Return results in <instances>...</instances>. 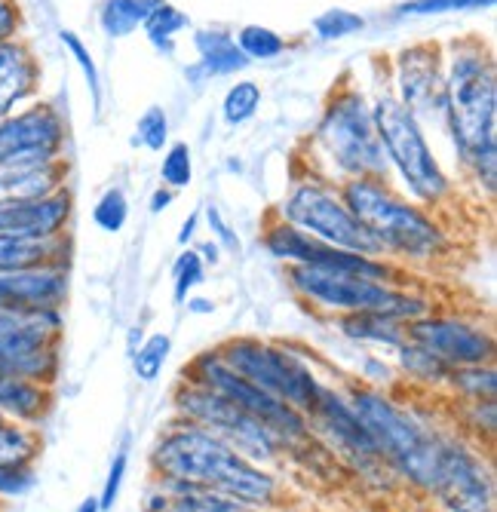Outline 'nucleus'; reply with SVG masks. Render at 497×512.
<instances>
[{
    "label": "nucleus",
    "instance_id": "nucleus-1",
    "mask_svg": "<svg viewBox=\"0 0 497 512\" xmlns=\"http://www.w3.org/2000/svg\"><path fill=\"white\" fill-rule=\"evenodd\" d=\"M442 74V114L461 163L488 194L497 184V74L482 40L455 43Z\"/></svg>",
    "mask_w": 497,
    "mask_h": 512
},
{
    "label": "nucleus",
    "instance_id": "nucleus-2",
    "mask_svg": "<svg viewBox=\"0 0 497 512\" xmlns=\"http://www.w3.org/2000/svg\"><path fill=\"white\" fill-rule=\"evenodd\" d=\"M154 479L188 482L234 494L255 509L274 506L280 497V482L261 463L243 457L237 448L221 442L203 427L188 421L172 424L151 451Z\"/></svg>",
    "mask_w": 497,
    "mask_h": 512
},
{
    "label": "nucleus",
    "instance_id": "nucleus-3",
    "mask_svg": "<svg viewBox=\"0 0 497 512\" xmlns=\"http://www.w3.org/2000/svg\"><path fill=\"white\" fill-rule=\"evenodd\" d=\"M341 200L378 240L384 255L430 261L445 249V234L433 215L399 197L384 178H347L341 184Z\"/></svg>",
    "mask_w": 497,
    "mask_h": 512
},
{
    "label": "nucleus",
    "instance_id": "nucleus-4",
    "mask_svg": "<svg viewBox=\"0 0 497 512\" xmlns=\"http://www.w3.org/2000/svg\"><path fill=\"white\" fill-rule=\"evenodd\" d=\"M344 399L350 402L359 424L372 436L387 467L402 479H409L412 485L430 491L442 436L427 430L402 405H396L375 387H350Z\"/></svg>",
    "mask_w": 497,
    "mask_h": 512
},
{
    "label": "nucleus",
    "instance_id": "nucleus-5",
    "mask_svg": "<svg viewBox=\"0 0 497 512\" xmlns=\"http://www.w3.org/2000/svg\"><path fill=\"white\" fill-rule=\"evenodd\" d=\"M292 289L310 301L313 307L329 313H381L396 322H415L430 313V301L412 292H402L390 283L366 279L344 270H323V267H289Z\"/></svg>",
    "mask_w": 497,
    "mask_h": 512
},
{
    "label": "nucleus",
    "instance_id": "nucleus-6",
    "mask_svg": "<svg viewBox=\"0 0 497 512\" xmlns=\"http://www.w3.org/2000/svg\"><path fill=\"white\" fill-rule=\"evenodd\" d=\"M316 142L344 178H387V154L378 138L375 114L366 96L353 86H341L316 126Z\"/></svg>",
    "mask_w": 497,
    "mask_h": 512
},
{
    "label": "nucleus",
    "instance_id": "nucleus-7",
    "mask_svg": "<svg viewBox=\"0 0 497 512\" xmlns=\"http://www.w3.org/2000/svg\"><path fill=\"white\" fill-rule=\"evenodd\" d=\"M372 114H375V126H378V138L384 145L387 163L399 172L409 194L424 206L442 203L451 194V181L427 145L421 120L396 96H378V102L372 105Z\"/></svg>",
    "mask_w": 497,
    "mask_h": 512
},
{
    "label": "nucleus",
    "instance_id": "nucleus-8",
    "mask_svg": "<svg viewBox=\"0 0 497 512\" xmlns=\"http://www.w3.org/2000/svg\"><path fill=\"white\" fill-rule=\"evenodd\" d=\"M218 353L237 375L261 387L264 393L277 396L280 402L292 405L304 417L316 408L326 387L313 375L307 359L283 344H270L258 338H231L228 344L218 347Z\"/></svg>",
    "mask_w": 497,
    "mask_h": 512
},
{
    "label": "nucleus",
    "instance_id": "nucleus-9",
    "mask_svg": "<svg viewBox=\"0 0 497 512\" xmlns=\"http://www.w3.org/2000/svg\"><path fill=\"white\" fill-rule=\"evenodd\" d=\"M182 381L206 387V390L224 396L228 402L240 405L243 411L258 417V421L283 442V448H295V445H304L313 439L310 427H307V417L301 411H295L292 405L280 402L277 396L264 393L261 387H255L252 381L237 375V371L221 359L218 350H203L200 356H194L191 365H185V371H182Z\"/></svg>",
    "mask_w": 497,
    "mask_h": 512
},
{
    "label": "nucleus",
    "instance_id": "nucleus-10",
    "mask_svg": "<svg viewBox=\"0 0 497 512\" xmlns=\"http://www.w3.org/2000/svg\"><path fill=\"white\" fill-rule=\"evenodd\" d=\"M172 405H175L178 421H188L194 427L209 430L212 436L228 442L231 448H237L243 457H249L255 463L274 460L283 451V442L270 433L258 417H252L240 405L228 402L224 396H218L206 387L182 381L172 396Z\"/></svg>",
    "mask_w": 497,
    "mask_h": 512
},
{
    "label": "nucleus",
    "instance_id": "nucleus-11",
    "mask_svg": "<svg viewBox=\"0 0 497 512\" xmlns=\"http://www.w3.org/2000/svg\"><path fill=\"white\" fill-rule=\"evenodd\" d=\"M283 221L295 224L298 230H304V234L316 237L326 246L359 252V255H375V258L384 255L378 240L344 206L341 194H335L326 184H298L283 203Z\"/></svg>",
    "mask_w": 497,
    "mask_h": 512
},
{
    "label": "nucleus",
    "instance_id": "nucleus-12",
    "mask_svg": "<svg viewBox=\"0 0 497 512\" xmlns=\"http://www.w3.org/2000/svg\"><path fill=\"white\" fill-rule=\"evenodd\" d=\"M307 427H313V439H323L326 448L363 479H384L387 473H393L384 463L381 451L375 448L372 436L366 433V427L359 424L350 402L338 390L323 387L320 402L307 414Z\"/></svg>",
    "mask_w": 497,
    "mask_h": 512
},
{
    "label": "nucleus",
    "instance_id": "nucleus-13",
    "mask_svg": "<svg viewBox=\"0 0 497 512\" xmlns=\"http://www.w3.org/2000/svg\"><path fill=\"white\" fill-rule=\"evenodd\" d=\"M68 126L53 102H28L0 117V166H47L62 160Z\"/></svg>",
    "mask_w": 497,
    "mask_h": 512
},
{
    "label": "nucleus",
    "instance_id": "nucleus-14",
    "mask_svg": "<svg viewBox=\"0 0 497 512\" xmlns=\"http://www.w3.org/2000/svg\"><path fill=\"white\" fill-rule=\"evenodd\" d=\"M430 494L448 512H494V482L485 460L458 439H439Z\"/></svg>",
    "mask_w": 497,
    "mask_h": 512
},
{
    "label": "nucleus",
    "instance_id": "nucleus-15",
    "mask_svg": "<svg viewBox=\"0 0 497 512\" xmlns=\"http://www.w3.org/2000/svg\"><path fill=\"white\" fill-rule=\"evenodd\" d=\"M264 249L277 261H286L292 267L344 270V273H356V276H366V279H378V283H390V273H393L387 261L375 258V255H359V252H344V249L326 246L289 221H277V224L267 227Z\"/></svg>",
    "mask_w": 497,
    "mask_h": 512
},
{
    "label": "nucleus",
    "instance_id": "nucleus-16",
    "mask_svg": "<svg viewBox=\"0 0 497 512\" xmlns=\"http://www.w3.org/2000/svg\"><path fill=\"white\" fill-rule=\"evenodd\" d=\"M405 341H412L442 359L448 368L467 365H491L494 362V338L482 325L461 316H436L427 313L405 325Z\"/></svg>",
    "mask_w": 497,
    "mask_h": 512
},
{
    "label": "nucleus",
    "instance_id": "nucleus-17",
    "mask_svg": "<svg viewBox=\"0 0 497 512\" xmlns=\"http://www.w3.org/2000/svg\"><path fill=\"white\" fill-rule=\"evenodd\" d=\"M65 301H68V264L0 270V310H13V313L62 310Z\"/></svg>",
    "mask_w": 497,
    "mask_h": 512
},
{
    "label": "nucleus",
    "instance_id": "nucleus-18",
    "mask_svg": "<svg viewBox=\"0 0 497 512\" xmlns=\"http://www.w3.org/2000/svg\"><path fill=\"white\" fill-rule=\"evenodd\" d=\"M74 197L68 188L50 197H10L0 200V234L19 240H53L68 230Z\"/></svg>",
    "mask_w": 497,
    "mask_h": 512
},
{
    "label": "nucleus",
    "instance_id": "nucleus-19",
    "mask_svg": "<svg viewBox=\"0 0 497 512\" xmlns=\"http://www.w3.org/2000/svg\"><path fill=\"white\" fill-rule=\"evenodd\" d=\"M442 46L439 43H415L405 46L396 56V86L399 102L415 117L442 111Z\"/></svg>",
    "mask_w": 497,
    "mask_h": 512
},
{
    "label": "nucleus",
    "instance_id": "nucleus-20",
    "mask_svg": "<svg viewBox=\"0 0 497 512\" xmlns=\"http://www.w3.org/2000/svg\"><path fill=\"white\" fill-rule=\"evenodd\" d=\"M40 89V62L25 37L0 43V117L34 102Z\"/></svg>",
    "mask_w": 497,
    "mask_h": 512
},
{
    "label": "nucleus",
    "instance_id": "nucleus-21",
    "mask_svg": "<svg viewBox=\"0 0 497 512\" xmlns=\"http://www.w3.org/2000/svg\"><path fill=\"white\" fill-rule=\"evenodd\" d=\"M194 50L200 56V62L194 68H188V77L194 83L209 80V77H228V74L246 71L252 65L246 59V53L237 46L234 34L221 31V28H200L194 34Z\"/></svg>",
    "mask_w": 497,
    "mask_h": 512
},
{
    "label": "nucleus",
    "instance_id": "nucleus-22",
    "mask_svg": "<svg viewBox=\"0 0 497 512\" xmlns=\"http://www.w3.org/2000/svg\"><path fill=\"white\" fill-rule=\"evenodd\" d=\"M56 405V393L47 384H34L25 378L0 375V417L28 427H40Z\"/></svg>",
    "mask_w": 497,
    "mask_h": 512
},
{
    "label": "nucleus",
    "instance_id": "nucleus-23",
    "mask_svg": "<svg viewBox=\"0 0 497 512\" xmlns=\"http://www.w3.org/2000/svg\"><path fill=\"white\" fill-rule=\"evenodd\" d=\"M68 188V163L47 166H0V200L10 197H50Z\"/></svg>",
    "mask_w": 497,
    "mask_h": 512
},
{
    "label": "nucleus",
    "instance_id": "nucleus-24",
    "mask_svg": "<svg viewBox=\"0 0 497 512\" xmlns=\"http://www.w3.org/2000/svg\"><path fill=\"white\" fill-rule=\"evenodd\" d=\"M157 485L163 488V494L169 500V512H261V509L243 503L240 497L215 491V488L169 482V479H157Z\"/></svg>",
    "mask_w": 497,
    "mask_h": 512
},
{
    "label": "nucleus",
    "instance_id": "nucleus-25",
    "mask_svg": "<svg viewBox=\"0 0 497 512\" xmlns=\"http://www.w3.org/2000/svg\"><path fill=\"white\" fill-rule=\"evenodd\" d=\"M71 240L68 234L53 240H19L0 234V270L37 267V264H68Z\"/></svg>",
    "mask_w": 497,
    "mask_h": 512
},
{
    "label": "nucleus",
    "instance_id": "nucleus-26",
    "mask_svg": "<svg viewBox=\"0 0 497 512\" xmlns=\"http://www.w3.org/2000/svg\"><path fill=\"white\" fill-rule=\"evenodd\" d=\"M344 338L375 347H402L405 344V322H396L381 313H350L338 319Z\"/></svg>",
    "mask_w": 497,
    "mask_h": 512
},
{
    "label": "nucleus",
    "instance_id": "nucleus-27",
    "mask_svg": "<svg viewBox=\"0 0 497 512\" xmlns=\"http://www.w3.org/2000/svg\"><path fill=\"white\" fill-rule=\"evenodd\" d=\"M43 451V439L37 427L16 424L0 417V467L7 470H34Z\"/></svg>",
    "mask_w": 497,
    "mask_h": 512
},
{
    "label": "nucleus",
    "instance_id": "nucleus-28",
    "mask_svg": "<svg viewBox=\"0 0 497 512\" xmlns=\"http://www.w3.org/2000/svg\"><path fill=\"white\" fill-rule=\"evenodd\" d=\"M157 4H163V0H105L99 25L108 37H129L145 25Z\"/></svg>",
    "mask_w": 497,
    "mask_h": 512
},
{
    "label": "nucleus",
    "instance_id": "nucleus-29",
    "mask_svg": "<svg viewBox=\"0 0 497 512\" xmlns=\"http://www.w3.org/2000/svg\"><path fill=\"white\" fill-rule=\"evenodd\" d=\"M396 353H399V368H402L412 381L430 384V387L448 384L451 368H448L442 359H436L433 353H427L424 347H418V344H412V341H405L402 347H396Z\"/></svg>",
    "mask_w": 497,
    "mask_h": 512
},
{
    "label": "nucleus",
    "instance_id": "nucleus-30",
    "mask_svg": "<svg viewBox=\"0 0 497 512\" xmlns=\"http://www.w3.org/2000/svg\"><path fill=\"white\" fill-rule=\"evenodd\" d=\"M448 387L461 393L467 402H494L497 393V375L494 365H467V368H451Z\"/></svg>",
    "mask_w": 497,
    "mask_h": 512
},
{
    "label": "nucleus",
    "instance_id": "nucleus-31",
    "mask_svg": "<svg viewBox=\"0 0 497 512\" xmlns=\"http://www.w3.org/2000/svg\"><path fill=\"white\" fill-rule=\"evenodd\" d=\"M169 353H172V338L166 332H154L151 338H145L139 347H135V353H132L135 378H139L142 384H154L163 375Z\"/></svg>",
    "mask_w": 497,
    "mask_h": 512
},
{
    "label": "nucleus",
    "instance_id": "nucleus-32",
    "mask_svg": "<svg viewBox=\"0 0 497 512\" xmlns=\"http://www.w3.org/2000/svg\"><path fill=\"white\" fill-rule=\"evenodd\" d=\"M258 108H261V86L255 80H240L224 92L221 117L228 126H243L258 114Z\"/></svg>",
    "mask_w": 497,
    "mask_h": 512
},
{
    "label": "nucleus",
    "instance_id": "nucleus-33",
    "mask_svg": "<svg viewBox=\"0 0 497 512\" xmlns=\"http://www.w3.org/2000/svg\"><path fill=\"white\" fill-rule=\"evenodd\" d=\"M234 40L249 62H267V59H277L286 53V37L277 34L274 28H264V25H246V28H240V34Z\"/></svg>",
    "mask_w": 497,
    "mask_h": 512
},
{
    "label": "nucleus",
    "instance_id": "nucleus-34",
    "mask_svg": "<svg viewBox=\"0 0 497 512\" xmlns=\"http://www.w3.org/2000/svg\"><path fill=\"white\" fill-rule=\"evenodd\" d=\"M145 34H148V40L157 46V50H163V53H172V40H175V34L182 31V28H188V16L178 10V7H172V4H157L154 7V13L145 19Z\"/></svg>",
    "mask_w": 497,
    "mask_h": 512
},
{
    "label": "nucleus",
    "instance_id": "nucleus-35",
    "mask_svg": "<svg viewBox=\"0 0 497 512\" xmlns=\"http://www.w3.org/2000/svg\"><path fill=\"white\" fill-rule=\"evenodd\" d=\"M160 181L169 191H185L194 181V160H191L188 142H175L166 148L163 163H160Z\"/></svg>",
    "mask_w": 497,
    "mask_h": 512
},
{
    "label": "nucleus",
    "instance_id": "nucleus-36",
    "mask_svg": "<svg viewBox=\"0 0 497 512\" xmlns=\"http://www.w3.org/2000/svg\"><path fill=\"white\" fill-rule=\"evenodd\" d=\"M203 283V258L197 249H185L172 264V295L178 304H185L188 295Z\"/></svg>",
    "mask_w": 497,
    "mask_h": 512
},
{
    "label": "nucleus",
    "instance_id": "nucleus-37",
    "mask_svg": "<svg viewBox=\"0 0 497 512\" xmlns=\"http://www.w3.org/2000/svg\"><path fill=\"white\" fill-rule=\"evenodd\" d=\"M59 40H62V46L65 50L74 56V62L80 65V71H83V77H86V86H89V96H93V108L99 111V105H102V80H99V68H96V59H93V53H89V46L74 34V31H59Z\"/></svg>",
    "mask_w": 497,
    "mask_h": 512
},
{
    "label": "nucleus",
    "instance_id": "nucleus-38",
    "mask_svg": "<svg viewBox=\"0 0 497 512\" xmlns=\"http://www.w3.org/2000/svg\"><path fill=\"white\" fill-rule=\"evenodd\" d=\"M494 0H405L396 7V16H442V13H470L488 10Z\"/></svg>",
    "mask_w": 497,
    "mask_h": 512
},
{
    "label": "nucleus",
    "instance_id": "nucleus-39",
    "mask_svg": "<svg viewBox=\"0 0 497 512\" xmlns=\"http://www.w3.org/2000/svg\"><path fill=\"white\" fill-rule=\"evenodd\" d=\"M366 28V19L359 16V13H350V10H326L323 16H316L313 19V31L320 40H344L356 31H363Z\"/></svg>",
    "mask_w": 497,
    "mask_h": 512
},
{
    "label": "nucleus",
    "instance_id": "nucleus-40",
    "mask_svg": "<svg viewBox=\"0 0 497 512\" xmlns=\"http://www.w3.org/2000/svg\"><path fill=\"white\" fill-rule=\"evenodd\" d=\"M169 142V117L160 105H151L135 126V145H142L148 151H163Z\"/></svg>",
    "mask_w": 497,
    "mask_h": 512
},
{
    "label": "nucleus",
    "instance_id": "nucleus-41",
    "mask_svg": "<svg viewBox=\"0 0 497 512\" xmlns=\"http://www.w3.org/2000/svg\"><path fill=\"white\" fill-rule=\"evenodd\" d=\"M129 218V200L120 188H111L102 194V200L93 209V221L105 230V234H120Z\"/></svg>",
    "mask_w": 497,
    "mask_h": 512
},
{
    "label": "nucleus",
    "instance_id": "nucleus-42",
    "mask_svg": "<svg viewBox=\"0 0 497 512\" xmlns=\"http://www.w3.org/2000/svg\"><path fill=\"white\" fill-rule=\"evenodd\" d=\"M126 467H129V457L126 451H117L114 460H111V470H108V479H105V488L99 494V509L102 512H111L117 497H120V488H123V479H126Z\"/></svg>",
    "mask_w": 497,
    "mask_h": 512
},
{
    "label": "nucleus",
    "instance_id": "nucleus-43",
    "mask_svg": "<svg viewBox=\"0 0 497 512\" xmlns=\"http://www.w3.org/2000/svg\"><path fill=\"white\" fill-rule=\"evenodd\" d=\"M22 28H25V13L19 0H0V43L22 37Z\"/></svg>",
    "mask_w": 497,
    "mask_h": 512
},
{
    "label": "nucleus",
    "instance_id": "nucleus-44",
    "mask_svg": "<svg viewBox=\"0 0 497 512\" xmlns=\"http://www.w3.org/2000/svg\"><path fill=\"white\" fill-rule=\"evenodd\" d=\"M206 215H209V224H212V234H218V240H221L224 246H231V249H240V243H237V240L231 237V227L221 221L218 209H215V206H209V212H206Z\"/></svg>",
    "mask_w": 497,
    "mask_h": 512
},
{
    "label": "nucleus",
    "instance_id": "nucleus-45",
    "mask_svg": "<svg viewBox=\"0 0 497 512\" xmlns=\"http://www.w3.org/2000/svg\"><path fill=\"white\" fill-rule=\"evenodd\" d=\"M172 194L175 191H169V188H163V184H160V188L154 191V197H151V212H163L172 203Z\"/></svg>",
    "mask_w": 497,
    "mask_h": 512
},
{
    "label": "nucleus",
    "instance_id": "nucleus-46",
    "mask_svg": "<svg viewBox=\"0 0 497 512\" xmlns=\"http://www.w3.org/2000/svg\"><path fill=\"white\" fill-rule=\"evenodd\" d=\"M197 221H200V215H191L185 224H182V234H178V243L182 246H188V240L194 237V230H197Z\"/></svg>",
    "mask_w": 497,
    "mask_h": 512
},
{
    "label": "nucleus",
    "instance_id": "nucleus-47",
    "mask_svg": "<svg viewBox=\"0 0 497 512\" xmlns=\"http://www.w3.org/2000/svg\"><path fill=\"white\" fill-rule=\"evenodd\" d=\"M188 310H191V313L206 316V313H212V310H215V304H212V301H200V298H188Z\"/></svg>",
    "mask_w": 497,
    "mask_h": 512
},
{
    "label": "nucleus",
    "instance_id": "nucleus-48",
    "mask_svg": "<svg viewBox=\"0 0 497 512\" xmlns=\"http://www.w3.org/2000/svg\"><path fill=\"white\" fill-rule=\"evenodd\" d=\"M74 512H102V509H99V497H86Z\"/></svg>",
    "mask_w": 497,
    "mask_h": 512
},
{
    "label": "nucleus",
    "instance_id": "nucleus-49",
    "mask_svg": "<svg viewBox=\"0 0 497 512\" xmlns=\"http://www.w3.org/2000/svg\"><path fill=\"white\" fill-rule=\"evenodd\" d=\"M200 258H203V261H212V264H215V261H218V246H215V243H206V246L200 249Z\"/></svg>",
    "mask_w": 497,
    "mask_h": 512
}]
</instances>
